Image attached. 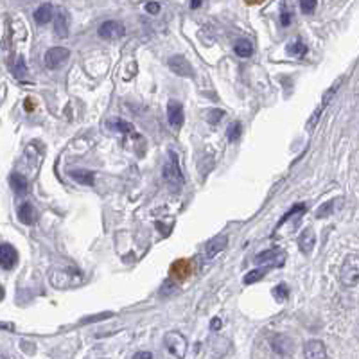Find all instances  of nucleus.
<instances>
[{
	"label": "nucleus",
	"mask_w": 359,
	"mask_h": 359,
	"mask_svg": "<svg viewBox=\"0 0 359 359\" xmlns=\"http://www.w3.org/2000/svg\"><path fill=\"white\" fill-rule=\"evenodd\" d=\"M203 2H205V0H191V9H198V7H201Z\"/></svg>",
	"instance_id": "obj_39"
},
{
	"label": "nucleus",
	"mask_w": 359,
	"mask_h": 359,
	"mask_svg": "<svg viewBox=\"0 0 359 359\" xmlns=\"http://www.w3.org/2000/svg\"><path fill=\"white\" fill-rule=\"evenodd\" d=\"M167 119L169 124L173 126V129H180L185 122V115H183V106H181L180 101H169L167 104Z\"/></svg>",
	"instance_id": "obj_6"
},
{
	"label": "nucleus",
	"mask_w": 359,
	"mask_h": 359,
	"mask_svg": "<svg viewBox=\"0 0 359 359\" xmlns=\"http://www.w3.org/2000/svg\"><path fill=\"white\" fill-rule=\"evenodd\" d=\"M314 244H316V235H314V232L311 230V228H306V230L302 232V235H300V239H298L300 252L307 255V253L313 252Z\"/></svg>",
	"instance_id": "obj_14"
},
{
	"label": "nucleus",
	"mask_w": 359,
	"mask_h": 359,
	"mask_svg": "<svg viewBox=\"0 0 359 359\" xmlns=\"http://www.w3.org/2000/svg\"><path fill=\"white\" fill-rule=\"evenodd\" d=\"M124 34H126V27L121 22L108 20V22H104V24H101V27H99V36L103 40H119Z\"/></svg>",
	"instance_id": "obj_5"
},
{
	"label": "nucleus",
	"mask_w": 359,
	"mask_h": 359,
	"mask_svg": "<svg viewBox=\"0 0 359 359\" xmlns=\"http://www.w3.org/2000/svg\"><path fill=\"white\" fill-rule=\"evenodd\" d=\"M54 16V11H52V6L50 4H42L38 9L34 11V22L38 25H45L52 20Z\"/></svg>",
	"instance_id": "obj_16"
},
{
	"label": "nucleus",
	"mask_w": 359,
	"mask_h": 359,
	"mask_svg": "<svg viewBox=\"0 0 359 359\" xmlns=\"http://www.w3.org/2000/svg\"><path fill=\"white\" fill-rule=\"evenodd\" d=\"M223 117H224L223 110H210L209 114H206V121H209L210 124H217Z\"/></svg>",
	"instance_id": "obj_28"
},
{
	"label": "nucleus",
	"mask_w": 359,
	"mask_h": 359,
	"mask_svg": "<svg viewBox=\"0 0 359 359\" xmlns=\"http://www.w3.org/2000/svg\"><path fill=\"white\" fill-rule=\"evenodd\" d=\"M27 72V67H25V60L22 56H18V60H16V65H14V68H13V74H14V78H18V79H22L24 78V74Z\"/></svg>",
	"instance_id": "obj_27"
},
{
	"label": "nucleus",
	"mask_w": 359,
	"mask_h": 359,
	"mask_svg": "<svg viewBox=\"0 0 359 359\" xmlns=\"http://www.w3.org/2000/svg\"><path fill=\"white\" fill-rule=\"evenodd\" d=\"M300 9H302V13L311 14L316 9V0H300Z\"/></svg>",
	"instance_id": "obj_29"
},
{
	"label": "nucleus",
	"mask_w": 359,
	"mask_h": 359,
	"mask_svg": "<svg viewBox=\"0 0 359 359\" xmlns=\"http://www.w3.org/2000/svg\"><path fill=\"white\" fill-rule=\"evenodd\" d=\"M70 176L81 185H93V176L96 175L92 171H85V169H75V171L70 173Z\"/></svg>",
	"instance_id": "obj_19"
},
{
	"label": "nucleus",
	"mask_w": 359,
	"mask_h": 359,
	"mask_svg": "<svg viewBox=\"0 0 359 359\" xmlns=\"http://www.w3.org/2000/svg\"><path fill=\"white\" fill-rule=\"evenodd\" d=\"M191 271H192L191 262L187 259H180L171 266V277L176 278V280H185V278H188Z\"/></svg>",
	"instance_id": "obj_13"
},
{
	"label": "nucleus",
	"mask_w": 359,
	"mask_h": 359,
	"mask_svg": "<svg viewBox=\"0 0 359 359\" xmlns=\"http://www.w3.org/2000/svg\"><path fill=\"white\" fill-rule=\"evenodd\" d=\"M280 24L284 25V27H288L289 24H291V13H289V11H282L280 13Z\"/></svg>",
	"instance_id": "obj_34"
},
{
	"label": "nucleus",
	"mask_w": 359,
	"mask_h": 359,
	"mask_svg": "<svg viewBox=\"0 0 359 359\" xmlns=\"http://www.w3.org/2000/svg\"><path fill=\"white\" fill-rule=\"evenodd\" d=\"M18 219L24 224H32V221H34V209H32L31 203L20 205V209H18Z\"/></svg>",
	"instance_id": "obj_18"
},
{
	"label": "nucleus",
	"mask_w": 359,
	"mask_h": 359,
	"mask_svg": "<svg viewBox=\"0 0 359 359\" xmlns=\"http://www.w3.org/2000/svg\"><path fill=\"white\" fill-rule=\"evenodd\" d=\"M322 110H324V108H320V110H316V111H314V114H313V117L309 119V122H307V129H309V131H313V128L318 124V121H320V115H322Z\"/></svg>",
	"instance_id": "obj_30"
},
{
	"label": "nucleus",
	"mask_w": 359,
	"mask_h": 359,
	"mask_svg": "<svg viewBox=\"0 0 359 359\" xmlns=\"http://www.w3.org/2000/svg\"><path fill=\"white\" fill-rule=\"evenodd\" d=\"M9 183L16 194H25V192H27V180H25V176H22L20 173H13V175L9 176Z\"/></svg>",
	"instance_id": "obj_17"
},
{
	"label": "nucleus",
	"mask_w": 359,
	"mask_h": 359,
	"mask_svg": "<svg viewBox=\"0 0 359 359\" xmlns=\"http://www.w3.org/2000/svg\"><path fill=\"white\" fill-rule=\"evenodd\" d=\"M0 298H4V289H2V286H0Z\"/></svg>",
	"instance_id": "obj_42"
},
{
	"label": "nucleus",
	"mask_w": 359,
	"mask_h": 359,
	"mask_svg": "<svg viewBox=\"0 0 359 359\" xmlns=\"http://www.w3.org/2000/svg\"><path fill=\"white\" fill-rule=\"evenodd\" d=\"M234 52L237 54L239 58H250L253 54V45L248 40H239L234 45Z\"/></svg>",
	"instance_id": "obj_20"
},
{
	"label": "nucleus",
	"mask_w": 359,
	"mask_h": 359,
	"mask_svg": "<svg viewBox=\"0 0 359 359\" xmlns=\"http://www.w3.org/2000/svg\"><path fill=\"white\" fill-rule=\"evenodd\" d=\"M68 27H70V16H68V13L65 9H58L56 22H54V32H56L58 38H67Z\"/></svg>",
	"instance_id": "obj_9"
},
{
	"label": "nucleus",
	"mask_w": 359,
	"mask_h": 359,
	"mask_svg": "<svg viewBox=\"0 0 359 359\" xmlns=\"http://www.w3.org/2000/svg\"><path fill=\"white\" fill-rule=\"evenodd\" d=\"M246 4H250V6H255V4H262L264 0H244Z\"/></svg>",
	"instance_id": "obj_40"
},
{
	"label": "nucleus",
	"mask_w": 359,
	"mask_h": 359,
	"mask_svg": "<svg viewBox=\"0 0 359 359\" xmlns=\"http://www.w3.org/2000/svg\"><path fill=\"white\" fill-rule=\"evenodd\" d=\"M304 356L307 359H324L327 356V350H325V345L320 339H311L304 349Z\"/></svg>",
	"instance_id": "obj_11"
},
{
	"label": "nucleus",
	"mask_w": 359,
	"mask_h": 359,
	"mask_svg": "<svg viewBox=\"0 0 359 359\" xmlns=\"http://www.w3.org/2000/svg\"><path fill=\"white\" fill-rule=\"evenodd\" d=\"M271 349H273L277 354H280V356H286V354L291 352V349H293V342L288 338V336L278 334V336H275V338L271 339Z\"/></svg>",
	"instance_id": "obj_15"
},
{
	"label": "nucleus",
	"mask_w": 359,
	"mask_h": 359,
	"mask_svg": "<svg viewBox=\"0 0 359 359\" xmlns=\"http://www.w3.org/2000/svg\"><path fill=\"white\" fill-rule=\"evenodd\" d=\"M110 314H99V316H93V318H85L83 324H90V322H97V320H103V318H108Z\"/></svg>",
	"instance_id": "obj_36"
},
{
	"label": "nucleus",
	"mask_w": 359,
	"mask_h": 359,
	"mask_svg": "<svg viewBox=\"0 0 359 359\" xmlns=\"http://www.w3.org/2000/svg\"><path fill=\"white\" fill-rule=\"evenodd\" d=\"M343 79H345V78H339L338 81H336L334 85H332V88H329L327 92L324 93V99H322V108H325V106H327L329 99H332V96H334V93H336V92H338V90H339V85H342V83H343Z\"/></svg>",
	"instance_id": "obj_26"
},
{
	"label": "nucleus",
	"mask_w": 359,
	"mask_h": 359,
	"mask_svg": "<svg viewBox=\"0 0 359 359\" xmlns=\"http://www.w3.org/2000/svg\"><path fill=\"white\" fill-rule=\"evenodd\" d=\"M304 210H306V205H295V206H293V209H291V210H289V212H288V214H286V216H284V217H282V221H280V223H278V224L286 223V221H288V219H289V217H291V216H293V214H295V212H304Z\"/></svg>",
	"instance_id": "obj_32"
},
{
	"label": "nucleus",
	"mask_w": 359,
	"mask_h": 359,
	"mask_svg": "<svg viewBox=\"0 0 359 359\" xmlns=\"http://www.w3.org/2000/svg\"><path fill=\"white\" fill-rule=\"evenodd\" d=\"M286 253L282 250H264L257 255V264H270V266H282Z\"/></svg>",
	"instance_id": "obj_8"
},
{
	"label": "nucleus",
	"mask_w": 359,
	"mask_h": 359,
	"mask_svg": "<svg viewBox=\"0 0 359 359\" xmlns=\"http://www.w3.org/2000/svg\"><path fill=\"white\" fill-rule=\"evenodd\" d=\"M164 345L173 356L176 357H185V352H187V339L180 334V332H167L164 336Z\"/></svg>",
	"instance_id": "obj_4"
},
{
	"label": "nucleus",
	"mask_w": 359,
	"mask_h": 359,
	"mask_svg": "<svg viewBox=\"0 0 359 359\" xmlns=\"http://www.w3.org/2000/svg\"><path fill=\"white\" fill-rule=\"evenodd\" d=\"M133 357H135V359H142V357L144 359H151V357H153V354H151V352H137Z\"/></svg>",
	"instance_id": "obj_37"
},
{
	"label": "nucleus",
	"mask_w": 359,
	"mask_h": 359,
	"mask_svg": "<svg viewBox=\"0 0 359 359\" xmlns=\"http://www.w3.org/2000/svg\"><path fill=\"white\" fill-rule=\"evenodd\" d=\"M268 273V270L266 268H259V270H252L250 273H246V277H244V284H255V282H259V280H262L264 278V275Z\"/></svg>",
	"instance_id": "obj_24"
},
{
	"label": "nucleus",
	"mask_w": 359,
	"mask_h": 359,
	"mask_svg": "<svg viewBox=\"0 0 359 359\" xmlns=\"http://www.w3.org/2000/svg\"><path fill=\"white\" fill-rule=\"evenodd\" d=\"M0 329H13L11 324H0Z\"/></svg>",
	"instance_id": "obj_41"
},
{
	"label": "nucleus",
	"mask_w": 359,
	"mask_h": 359,
	"mask_svg": "<svg viewBox=\"0 0 359 359\" xmlns=\"http://www.w3.org/2000/svg\"><path fill=\"white\" fill-rule=\"evenodd\" d=\"M273 296L277 302H280V304L286 302L289 296V288L286 284H278L277 288H273Z\"/></svg>",
	"instance_id": "obj_25"
},
{
	"label": "nucleus",
	"mask_w": 359,
	"mask_h": 359,
	"mask_svg": "<svg viewBox=\"0 0 359 359\" xmlns=\"http://www.w3.org/2000/svg\"><path fill=\"white\" fill-rule=\"evenodd\" d=\"M164 180L167 181V185L175 192H178L185 183V178H183V175H181V169L178 164V158H176L175 153H169V160H167V164L164 165Z\"/></svg>",
	"instance_id": "obj_1"
},
{
	"label": "nucleus",
	"mask_w": 359,
	"mask_h": 359,
	"mask_svg": "<svg viewBox=\"0 0 359 359\" xmlns=\"http://www.w3.org/2000/svg\"><path fill=\"white\" fill-rule=\"evenodd\" d=\"M241 133H242V124L239 121L232 122L230 126H228V131H226V137L230 142H237L239 139H241Z\"/></svg>",
	"instance_id": "obj_23"
},
{
	"label": "nucleus",
	"mask_w": 359,
	"mask_h": 359,
	"mask_svg": "<svg viewBox=\"0 0 359 359\" xmlns=\"http://www.w3.org/2000/svg\"><path fill=\"white\" fill-rule=\"evenodd\" d=\"M329 212H332V201H327L325 205H322L320 209L316 210V217H325Z\"/></svg>",
	"instance_id": "obj_31"
},
{
	"label": "nucleus",
	"mask_w": 359,
	"mask_h": 359,
	"mask_svg": "<svg viewBox=\"0 0 359 359\" xmlns=\"http://www.w3.org/2000/svg\"><path fill=\"white\" fill-rule=\"evenodd\" d=\"M18 253L11 244H0V266L4 270H11L16 264Z\"/></svg>",
	"instance_id": "obj_10"
},
{
	"label": "nucleus",
	"mask_w": 359,
	"mask_h": 359,
	"mask_svg": "<svg viewBox=\"0 0 359 359\" xmlns=\"http://www.w3.org/2000/svg\"><path fill=\"white\" fill-rule=\"evenodd\" d=\"M221 320L219 318H214V320H210V329H212V331H219L221 329Z\"/></svg>",
	"instance_id": "obj_35"
},
{
	"label": "nucleus",
	"mask_w": 359,
	"mask_h": 359,
	"mask_svg": "<svg viewBox=\"0 0 359 359\" xmlns=\"http://www.w3.org/2000/svg\"><path fill=\"white\" fill-rule=\"evenodd\" d=\"M68 58H70V50L68 49H65V47H52L43 56V63H45V67L49 70H58V68H61L67 63Z\"/></svg>",
	"instance_id": "obj_2"
},
{
	"label": "nucleus",
	"mask_w": 359,
	"mask_h": 359,
	"mask_svg": "<svg viewBox=\"0 0 359 359\" xmlns=\"http://www.w3.org/2000/svg\"><path fill=\"white\" fill-rule=\"evenodd\" d=\"M228 244V237L224 234L217 235V237H214L212 241H209V244H206L205 248V257L206 259H212V257H216L219 252H223L224 248H226Z\"/></svg>",
	"instance_id": "obj_12"
},
{
	"label": "nucleus",
	"mask_w": 359,
	"mask_h": 359,
	"mask_svg": "<svg viewBox=\"0 0 359 359\" xmlns=\"http://www.w3.org/2000/svg\"><path fill=\"white\" fill-rule=\"evenodd\" d=\"M108 128L111 129H117V131H122V133H133V126L129 122L122 121V119H115V121H108Z\"/></svg>",
	"instance_id": "obj_22"
},
{
	"label": "nucleus",
	"mask_w": 359,
	"mask_h": 359,
	"mask_svg": "<svg viewBox=\"0 0 359 359\" xmlns=\"http://www.w3.org/2000/svg\"><path fill=\"white\" fill-rule=\"evenodd\" d=\"M288 54H291V56H295V58H304L307 54V45L302 40H295V42L288 47Z\"/></svg>",
	"instance_id": "obj_21"
},
{
	"label": "nucleus",
	"mask_w": 359,
	"mask_h": 359,
	"mask_svg": "<svg viewBox=\"0 0 359 359\" xmlns=\"http://www.w3.org/2000/svg\"><path fill=\"white\" fill-rule=\"evenodd\" d=\"M359 280V259L356 255H349L342 268V282L347 288H356Z\"/></svg>",
	"instance_id": "obj_3"
},
{
	"label": "nucleus",
	"mask_w": 359,
	"mask_h": 359,
	"mask_svg": "<svg viewBox=\"0 0 359 359\" xmlns=\"http://www.w3.org/2000/svg\"><path fill=\"white\" fill-rule=\"evenodd\" d=\"M24 108H25V111H32V110H34V103H32V99H25Z\"/></svg>",
	"instance_id": "obj_38"
},
{
	"label": "nucleus",
	"mask_w": 359,
	"mask_h": 359,
	"mask_svg": "<svg viewBox=\"0 0 359 359\" xmlns=\"http://www.w3.org/2000/svg\"><path fill=\"white\" fill-rule=\"evenodd\" d=\"M167 65L175 74L181 75V78H194V70H192L191 63L183 56H171Z\"/></svg>",
	"instance_id": "obj_7"
},
{
	"label": "nucleus",
	"mask_w": 359,
	"mask_h": 359,
	"mask_svg": "<svg viewBox=\"0 0 359 359\" xmlns=\"http://www.w3.org/2000/svg\"><path fill=\"white\" fill-rule=\"evenodd\" d=\"M146 11L149 14H158V13H160V4H158V2H147L146 4Z\"/></svg>",
	"instance_id": "obj_33"
}]
</instances>
